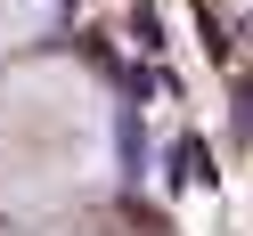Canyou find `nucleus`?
<instances>
[{"label": "nucleus", "instance_id": "obj_1", "mask_svg": "<svg viewBox=\"0 0 253 236\" xmlns=\"http://www.w3.org/2000/svg\"><path fill=\"white\" fill-rule=\"evenodd\" d=\"M196 179H212V155H204L196 138H180V147H171V187H196Z\"/></svg>", "mask_w": 253, "mask_h": 236}]
</instances>
